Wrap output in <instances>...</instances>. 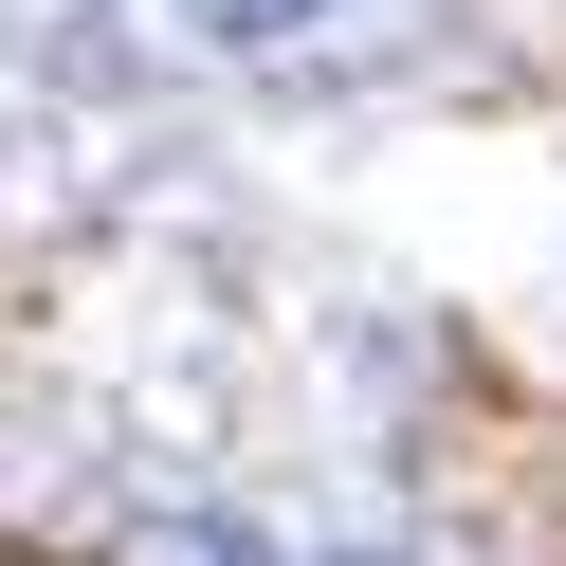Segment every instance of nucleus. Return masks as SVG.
Here are the masks:
<instances>
[{"label": "nucleus", "mask_w": 566, "mask_h": 566, "mask_svg": "<svg viewBox=\"0 0 566 566\" xmlns=\"http://www.w3.org/2000/svg\"><path fill=\"white\" fill-rule=\"evenodd\" d=\"M111 566H274V548H256V530H220V512H147Z\"/></svg>", "instance_id": "f257e3e1"}, {"label": "nucleus", "mask_w": 566, "mask_h": 566, "mask_svg": "<svg viewBox=\"0 0 566 566\" xmlns=\"http://www.w3.org/2000/svg\"><path fill=\"white\" fill-rule=\"evenodd\" d=\"M184 38H311V19H347V0H165Z\"/></svg>", "instance_id": "f03ea898"}]
</instances>
